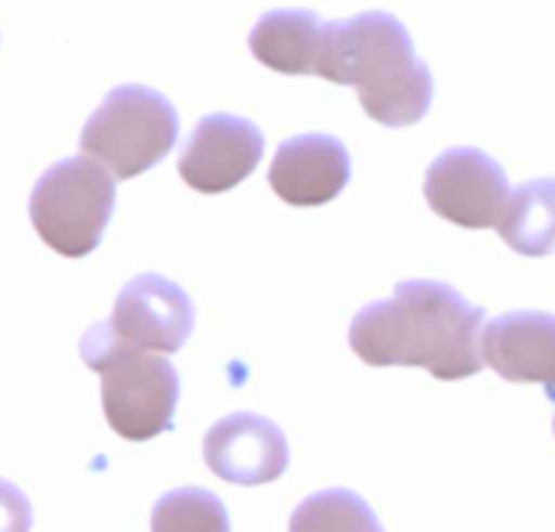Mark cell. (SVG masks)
<instances>
[{"mask_svg":"<svg viewBox=\"0 0 555 532\" xmlns=\"http://www.w3.org/2000/svg\"><path fill=\"white\" fill-rule=\"evenodd\" d=\"M487 314L457 288L431 278L399 282L392 298L357 311L350 350L366 366H422L435 379L457 382L477 376Z\"/></svg>","mask_w":555,"mask_h":532,"instance_id":"6da1fadb","label":"cell"},{"mask_svg":"<svg viewBox=\"0 0 555 532\" xmlns=\"http://www.w3.org/2000/svg\"><path fill=\"white\" fill-rule=\"evenodd\" d=\"M321 79L357 89L360 108L383 128L418 125L435 99L431 69L418 60L405 24L386 11L327 24Z\"/></svg>","mask_w":555,"mask_h":532,"instance_id":"7a4b0ae2","label":"cell"},{"mask_svg":"<svg viewBox=\"0 0 555 532\" xmlns=\"http://www.w3.org/2000/svg\"><path fill=\"white\" fill-rule=\"evenodd\" d=\"M79 356L102 376V412L118 438L151 441L173 428L180 376L167 356L118 340L108 321L86 330Z\"/></svg>","mask_w":555,"mask_h":532,"instance_id":"3957f363","label":"cell"},{"mask_svg":"<svg viewBox=\"0 0 555 532\" xmlns=\"http://www.w3.org/2000/svg\"><path fill=\"white\" fill-rule=\"evenodd\" d=\"M180 118L167 95L147 86H118L82 128V154L105 164L118 180L157 167L177 144Z\"/></svg>","mask_w":555,"mask_h":532,"instance_id":"277c9868","label":"cell"},{"mask_svg":"<svg viewBox=\"0 0 555 532\" xmlns=\"http://www.w3.org/2000/svg\"><path fill=\"white\" fill-rule=\"evenodd\" d=\"M115 212V173L92 157L53 164L30 193L37 235L63 258H86L99 248Z\"/></svg>","mask_w":555,"mask_h":532,"instance_id":"5b68a950","label":"cell"},{"mask_svg":"<svg viewBox=\"0 0 555 532\" xmlns=\"http://www.w3.org/2000/svg\"><path fill=\"white\" fill-rule=\"evenodd\" d=\"M425 199L431 212L461 229H496L506 203V170L477 147H451L431 160L425 173Z\"/></svg>","mask_w":555,"mask_h":532,"instance_id":"8992f818","label":"cell"},{"mask_svg":"<svg viewBox=\"0 0 555 532\" xmlns=\"http://www.w3.org/2000/svg\"><path fill=\"white\" fill-rule=\"evenodd\" d=\"M264 157V134L238 115H206L183 144L180 177L196 193H225L255 173Z\"/></svg>","mask_w":555,"mask_h":532,"instance_id":"52a82bcc","label":"cell"},{"mask_svg":"<svg viewBox=\"0 0 555 532\" xmlns=\"http://www.w3.org/2000/svg\"><path fill=\"white\" fill-rule=\"evenodd\" d=\"M108 324L118 334V340L167 356L183 350V343L190 340L196 311L180 285L147 272L131 278L118 291Z\"/></svg>","mask_w":555,"mask_h":532,"instance_id":"ba28073f","label":"cell"},{"mask_svg":"<svg viewBox=\"0 0 555 532\" xmlns=\"http://www.w3.org/2000/svg\"><path fill=\"white\" fill-rule=\"evenodd\" d=\"M206 467L235 486H261L288 470V438L271 418L232 412L203 438Z\"/></svg>","mask_w":555,"mask_h":532,"instance_id":"9c48e42d","label":"cell"},{"mask_svg":"<svg viewBox=\"0 0 555 532\" xmlns=\"http://www.w3.org/2000/svg\"><path fill=\"white\" fill-rule=\"evenodd\" d=\"M483 363L506 382H539L555 405V314L506 311L483 324Z\"/></svg>","mask_w":555,"mask_h":532,"instance_id":"30bf717a","label":"cell"},{"mask_svg":"<svg viewBox=\"0 0 555 532\" xmlns=\"http://www.w3.org/2000/svg\"><path fill=\"white\" fill-rule=\"evenodd\" d=\"M350 151L334 134L282 141L268 167V186L288 206H327L350 183Z\"/></svg>","mask_w":555,"mask_h":532,"instance_id":"8fae6325","label":"cell"},{"mask_svg":"<svg viewBox=\"0 0 555 532\" xmlns=\"http://www.w3.org/2000/svg\"><path fill=\"white\" fill-rule=\"evenodd\" d=\"M324 47H327V21L301 8L261 14L248 37L251 56L264 69L282 76H321Z\"/></svg>","mask_w":555,"mask_h":532,"instance_id":"7c38bea8","label":"cell"},{"mask_svg":"<svg viewBox=\"0 0 555 532\" xmlns=\"http://www.w3.org/2000/svg\"><path fill=\"white\" fill-rule=\"evenodd\" d=\"M500 238L526 258H545L555 251V177H539L509 193V203L496 222Z\"/></svg>","mask_w":555,"mask_h":532,"instance_id":"4fadbf2b","label":"cell"},{"mask_svg":"<svg viewBox=\"0 0 555 532\" xmlns=\"http://www.w3.org/2000/svg\"><path fill=\"white\" fill-rule=\"evenodd\" d=\"M288 532H386L376 509L347 486H331L305 496L292 519Z\"/></svg>","mask_w":555,"mask_h":532,"instance_id":"5bb4252c","label":"cell"},{"mask_svg":"<svg viewBox=\"0 0 555 532\" xmlns=\"http://www.w3.org/2000/svg\"><path fill=\"white\" fill-rule=\"evenodd\" d=\"M151 532H232L225 503L203 486H177L151 509Z\"/></svg>","mask_w":555,"mask_h":532,"instance_id":"9a60e30c","label":"cell"},{"mask_svg":"<svg viewBox=\"0 0 555 532\" xmlns=\"http://www.w3.org/2000/svg\"><path fill=\"white\" fill-rule=\"evenodd\" d=\"M30 529H34V506L27 493L11 480H0V532H30Z\"/></svg>","mask_w":555,"mask_h":532,"instance_id":"2e32d148","label":"cell"},{"mask_svg":"<svg viewBox=\"0 0 555 532\" xmlns=\"http://www.w3.org/2000/svg\"><path fill=\"white\" fill-rule=\"evenodd\" d=\"M552 431H555V418H552Z\"/></svg>","mask_w":555,"mask_h":532,"instance_id":"e0dca14e","label":"cell"}]
</instances>
